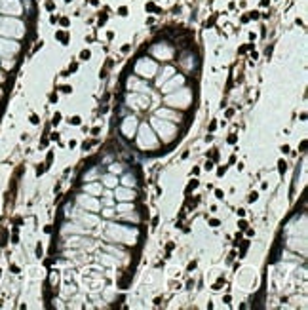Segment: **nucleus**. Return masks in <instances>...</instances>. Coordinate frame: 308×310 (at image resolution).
<instances>
[{
	"label": "nucleus",
	"instance_id": "1",
	"mask_svg": "<svg viewBox=\"0 0 308 310\" xmlns=\"http://www.w3.org/2000/svg\"><path fill=\"white\" fill-rule=\"evenodd\" d=\"M55 38H59L61 42L67 46V42H69V36H67V32H63V30H59V32H55Z\"/></svg>",
	"mask_w": 308,
	"mask_h": 310
},
{
	"label": "nucleus",
	"instance_id": "2",
	"mask_svg": "<svg viewBox=\"0 0 308 310\" xmlns=\"http://www.w3.org/2000/svg\"><path fill=\"white\" fill-rule=\"evenodd\" d=\"M6 244H8V230L4 228V230L0 232V247H4Z\"/></svg>",
	"mask_w": 308,
	"mask_h": 310
},
{
	"label": "nucleus",
	"instance_id": "3",
	"mask_svg": "<svg viewBox=\"0 0 308 310\" xmlns=\"http://www.w3.org/2000/svg\"><path fill=\"white\" fill-rule=\"evenodd\" d=\"M198 185H200V183H198L196 179H192L190 183H188V187H186V194H190V192H192L194 188H198Z\"/></svg>",
	"mask_w": 308,
	"mask_h": 310
},
{
	"label": "nucleus",
	"instance_id": "4",
	"mask_svg": "<svg viewBox=\"0 0 308 310\" xmlns=\"http://www.w3.org/2000/svg\"><path fill=\"white\" fill-rule=\"evenodd\" d=\"M278 171L281 173V175H283V173L287 171V164H285V160H279V162H278Z\"/></svg>",
	"mask_w": 308,
	"mask_h": 310
},
{
	"label": "nucleus",
	"instance_id": "5",
	"mask_svg": "<svg viewBox=\"0 0 308 310\" xmlns=\"http://www.w3.org/2000/svg\"><path fill=\"white\" fill-rule=\"evenodd\" d=\"M89 57H91V53H89V51H88V50H84V51H82V53H80V59H82V61H88V59H89Z\"/></svg>",
	"mask_w": 308,
	"mask_h": 310
},
{
	"label": "nucleus",
	"instance_id": "6",
	"mask_svg": "<svg viewBox=\"0 0 308 310\" xmlns=\"http://www.w3.org/2000/svg\"><path fill=\"white\" fill-rule=\"evenodd\" d=\"M59 122H61V114H59V112H55V114H53V118H51V124H53V126H57Z\"/></svg>",
	"mask_w": 308,
	"mask_h": 310
},
{
	"label": "nucleus",
	"instance_id": "7",
	"mask_svg": "<svg viewBox=\"0 0 308 310\" xmlns=\"http://www.w3.org/2000/svg\"><path fill=\"white\" fill-rule=\"evenodd\" d=\"M80 122H82L80 116H72L71 120H69V124H72V126H80Z\"/></svg>",
	"mask_w": 308,
	"mask_h": 310
},
{
	"label": "nucleus",
	"instance_id": "8",
	"mask_svg": "<svg viewBox=\"0 0 308 310\" xmlns=\"http://www.w3.org/2000/svg\"><path fill=\"white\" fill-rule=\"evenodd\" d=\"M12 242H14V244H19V236H17V226H14V236H12Z\"/></svg>",
	"mask_w": 308,
	"mask_h": 310
},
{
	"label": "nucleus",
	"instance_id": "9",
	"mask_svg": "<svg viewBox=\"0 0 308 310\" xmlns=\"http://www.w3.org/2000/svg\"><path fill=\"white\" fill-rule=\"evenodd\" d=\"M222 285H224V278H221V280H219V281H217V283H215V285H213V289H215V291H219V289H221V287H222Z\"/></svg>",
	"mask_w": 308,
	"mask_h": 310
},
{
	"label": "nucleus",
	"instance_id": "10",
	"mask_svg": "<svg viewBox=\"0 0 308 310\" xmlns=\"http://www.w3.org/2000/svg\"><path fill=\"white\" fill-rule=\"evenodd\" d=\"M200 202V198H194V200H188V204H186V206H188V207H196V204Z\"/></svg>",
	"mask_w": 308,
	"mask_h": 310
},
{
	"label": "nucleus",
	"instance_id": "11",
	"mask_svg": "<svg viewBox=\"0 0 308 310\" xmlns=\"http://www.w3.org/2000/svg\"><path fill=\"white\" fill-rule=\"evenodd\" d=\"M51 162H53V152L50 150V152H48V158H46V166H50Z\"/></svg>",
	"mask_w": 308,
	"mask_h": 310
},
{
	"label": "nucleus",
	"instance_id": "12",
	"mask_svg": "<svg viewBox=\"0 0 308 310\" xmlns=\"http://www.w3.org/2000/svg\"><path fill=\"white\" fill-rule=\"evenodd\" d=\"M257 198H259L257 192H249V198H247V200H249V202H257Z\"/></svg>",
	"mask_w": 308,
	"mask_h": 310
},
{
	"label": "nucleus",
	"instance_id": "13",
	"mask_svg": "<svg viewBox=\"0 0 308 310\" xmlns=\"http://www.w3.org/2000/svg\"><path fill=\"white\" fill-rule=\"evenodd\" d=\"M238 226H240V230H245V228H247V223H245L244 219H242V221L238 223Z\"/></svg>",
	"mask_w": 308,
	"mask_h": 310
},
{
	"label": "nucleus",
	"instance_id": "14",
	"mask_svg": "<svg viewBox=\"0 0 308 310\" xmlns=\"http://www.w3.org/2000/svg\"><path fill=\"white\" fill-rule=\"evenodd\" d=\"M61 91H63V93H71L72 88H71V86H61Z\"/></svg>",
	"mask_w": 308,
	"mask_h": 310
},
{
	"label": "nucleus",
	"instance_id": "15",
	"mask_svg": "<svg viewBox=\"0 0 308 310\" xmlns=\"http://www.w3.org/2000/svg\"><path fill=\"white\" fill-rule=\"evenodd\" d=\"M38 122H40V120H38V116H36V114H30V124H34V126H36Z\"/></svg>",
	"mask_w": 308,
	"mask_h": 310
},
{
	"label": "nucleus",
	"instance_id": "16",
	"mask_svg": "<svg viewBox=\"0 0 308 310\" xmlns=\"http://www.w3.org/2000/svg\"><path fill=\"white\" fill-rule=\"evenodd\" d=\"M247 50H253V44H247V46H244V48H240V51L244 53V51H247Z\"/></svg>",
	"mask_w": 308,
	"mask_h": 310
},
{
	"label": "nucleus",
	"instance_id": "17",
	"mask_svg": "<svg viewBox=\"0 0 308 310\" xmlns=\"http://www.w3.org/2000/svg\"><path fill=\"white\" fill-rule=\"evenodd\" d=\"M224 171H226V167H224V166L219 167V169H217V175H219V177H222V175H224Z\"/></svg>",
	"mask_w": 308,
	"mask_h": 310
},
{
	"label": "nucleus",
	"instance_id": "18",
	"mask_svg": "<svg viewBox=\"0 0 308 310\" xmlns=\"http://www.w3.org/2000/svg\"><path fill=\"white\" fill-rule=\"evenodd\" d=\"M10 270H12L14 274H19V266H17V265H12V266H10Z\"/></svg>",
	"mask_w": 308,
	"mask_h": 310
},
{
	"label": "nucleus",
	"instance_id": "19",
	"mask_svg": "<svg viewBox=\"0 0 308 310\" xmlns=\"http://www.w3.org/2000/svg\"><path fill=\"white\" fill-rule=\"evenodd\" d=\"M204 167H205L207 171H209V169H213V162H211V160H207V162H205V166H204Z\"/></svg>",
	"mask_w": 308,
	"mask_h": 310
},
{
	"label": "nucleus",
	"instance_id": "20",
	"mask_svg": "<svg viewBox=\"0 0 308 310\" xmlns=\"http://www.w3.org/2000/svg\"><path fill=\"white\" fill-rule=\"evenodd\" d=\"M215 19H217V15H213V17H211V19H209V21L205 23V27H211V25H213V23H215Z\"/></svg>",
	"mask_w": 308,
	"mask_h": 310
},
{
	"label": "nucleus",
	"instance_id": "21",
	"mask_svg": "<svg viewBox=\"0 0 308 310\" xmlns=\"http://www.w3.org/2000/svg\"><path fill=\"white\" fill-rule=\"evenodd\" d=\"M118 14H120V15H128V8H124V6H122L120 10H118Z\"/></svg>",
	"mask_w": 308,
	"mask_h": 310
},
{
	"label": "nucleus",
	"instance_id": "22",
	"mask_svg": "<svg viewBox=\"0 0 308 310\" xmlns=\"http://www.w3.org/2000/svg\"><path fill=\"white\" fill-rule=\"evenodd\" d=\"M76 69H78V63H72V65L69 67V72H74Z\"/></svg>",
	"mask_w": 308,
	"mask_h": 310
},
{
	"label": "nucleus",
	"instance_id": "23",
	"mask_svg": "<svg viewBox=\"0 0 308 310\" xmlns=\"http://www.w3.org/2000/svg\"><path fill=\"white\" fill-rule=\"evenodd\" d=\"M236 141H238V137H236V135H230V137H228V143H230V145H234Z\"/></svg>",
	"mask_w": 308,
	"mask_h": 310
},
{
	"label": "nucleus",
	"instance_id": "24",
	"mask_svg": "<svg viewBox=\"0 0 308 310\" xmlns=\"http://www.w3.org/2000/svg\"><path fill=\"white\" fill-rule=\"evenodd\" d=\"M247 245H249V242H244V245H242V257L245 255V249H247Z\"/></svg>",
	"mask_w": 308,
	"mask_h": 310
},
{
	"label": "nucleus",
	"instance_id": "25",
	"mask_svg": "<svg viewBox=\"0 0 308 310\" xmlns=\"http://www.w3.org/2000/svg\"><path fill=\"white\" fill-rule=\"evenodd\" d=\"M36 255H38V257H42V245H40V244L36 245Z\"/></svg>",
	"mask_w": 308,
	"mask_h": 310
},
{
	"label": "nucleus",
	"instance_id": "26",
	"mask_svg": "<svg viewBox=\"0 0 308 310\" xmlns=\"http://www.w3.org/2000/svg\"><path fill=\"white\" fill-rule=\"evenodd\" d=\"M215 196L219 198V200H222V196H224V192L222 190H215Z\"/></svg>",
	"mask_w": 308,
	"mask_h": 310
},
{
	"label": "nucleus",
	"instance_id": "27",
	"mask_svg": "<svg viewBox=\"0 0 308 310\" xmlns=\"http://www.w3.org/2000/svg\"><path fill=\"white\" fill-rule=\"evenodd\" d=\"M105 21H107V15H105V14H103V15H99V25H103Z\"/></svg>",
	"mask_w": 308,
	"mask_h": 310
},
{
	"label": "nucleus",
	"instance_id": "28",
	"mask_svg": "<svg viewBox=\"0 0 308 310\" xmlns=\"http://www.w3.org/2000/svg\"><path fill=\"white\" fill-rule=\"evenodd\" d=\"M173 247H175V244H173V242H169V244H167V245H165V249H167V253H169V251H171V249H173Z\"/></svg>",
	"mask_w": 308,
	"mask_h": 310
},
{
	"label": "nucleus",
	"instance_id": "29",
	"mask_svg": "<svg viewBox=\"0 0 308 310\" xmlns=\"http://www.w3.org/2000/svg\"><path fill=\"white\" fill-rule=\"evenodd\" d=\"M209 224H211V226H219V224H221V223H219L217 219H211V221H209Z\"/></svg>",
	"mask_w": 308,
	"mask_h": 310
},
{
	"label": "nucleus",
	"instance_id": "30",
	"mask_svg": "<svg viewBox=\"0 0 308 310\" xmlns=\"http://www.w3.org/2000/svg\"><path fill=\"white\" fill-rule=\"evenodd\" d=\"M194 287V280H188L186 281V289H192Z\"/></svg>",
	"mask_w": 308,
	"mask_h": 310
},
{
	"label": "nucleus",
	"instance_id": "31",
	"mask_svg": "<svg viewBox=\"0 0 308 310\" xmlns=\"http://www.w3.org/2000/svg\"><path fill=\"white\" fill-rule=\"evenodd\" d=\"M50 101H51V103L57 101V93H51V95H50Z\"/></svg>",
	"mask_w": 308,
	"mask_h": 310
},
{
	"label": "nucleus",
	"instance_id": "32",
	"mask_svg": "<svg viewBox=\"0 0 308 310\" xmlns=\"http://www.w3.org/2000/svg\"><path fill=\"white\" fill-rule=\"evenodd\" d=\"M147 10H148V12H154V10H156V6H154V4H147Z\"/></svg>",
	"mask_w": 308,
	"mask_h": 310
},
{
	"label": "nucleus",
	"instance_id": "33",
	"mask_svg": "<svg viewBox=\"0 0 308 310\" xmlns=\"http://www.w3.org/2000/svg\"><path fill=\"white\" fill-rule=\"evenodd\" d=\"M194 268H196V261H192V263H190V265H188V270H190V272H192Z\"/></svg>",
	"mask_w": 308,
	"mask_h": 310
},
{
	"label": "nucleus",
	"instance_id": "34",
	"mask_svg": "<svg viewBox=\"0 0 308 310\" xmlns=\"http://www.w3.org/2000/svg\"><path fill=\"white\" fill-rule=\"evenodd\" d=\"M46 8H48V10H50V12H51V10H53V8H55V6H53V2H46Z\"/></svg>",
	"mask_w": 308,
	"mask_h": 310
},
{
	"label": "nucleus",
	"instance_id": "35",
	"mask_svg": "<svg viewBox=\"0 0 308 310\" xmlns=\"http://www.w3.org/2000/svg\"><path fill=\"white\" fill-rule=\"evenodd\" d=\"M251 19H259V12H253V14H249Z\"/></svg>",
	"mask_w": 308,
	"mask_h": 310
},
{
	"label": "nucleus",
	"instance_id": "36",
	"mask_svg": "<svg viewBox=\"0 0 308 310\" xmlns=\"http://www.w3.org/2000/svg\"><path fill=\"white\" fill-rule=\"evenodd\" d=\"M215 128H217V122H211V124H209V131H213Z\"/></svg>",
	"mask_w": 308,
	"mask_h": 310
},
{
	"label": "nucleus",
	"instance_id": "37",
	"mask_svg": "<svg viewBox=\"0 0 308 310\" xmlns=\"http://www.w3.org/2000/svg\"><path fill=\"white\" fill-rule=\"evenodd\" d=\"M61 25H63V27H67V25H69V19H67V17H63V19H61Z\"/></svg>",
	"mask_w": 308,
	"mask_h": 310
},
{
	"label": "nucleus",
	"instance_id": "38",
	"mask_svg": "<svg viewBox=\"0 0 308 310\" xmlns=\"http://www.w3.org/2000/svg\"><path fill=\"white\" fill-rule=\"evenodd\" d=\"M281 152H283V154H287V152H289V147H287V145H283V147H281Z\"/></svg>",
	"mask_w": 308,
	"mask_h": 310
},
{
	"label": "nucleus",
	"instance_id": "39",
	"mask_svg": "<svg viewBox=\"0 0 308 310\" xmlns=\"http://www.w3.org/2000/svg\"><path fill=\"white\" fill-rule=\"evenodd\" d=\"M270 55H272V46H270V48H266V57H270Z\"/></svg>",
	"mask_w": 308,
	"mask_h": 310
},
{
	"label": "nucleus",
	"instance_id": "40",
	"mask_svg": "<svg viewBox=\"0 0 308 310\" xmlns=\"http://www.w3.org/2000/svg\"><path fill=\"white\" fill-rule=\"evenodd\" d=\"M53 261H55V259H48L46 263H44V265H46V266H50V265H53Z\"/></svg>",
	"mask_w": 308,
	"mask_h": 310
},
{
	"label": "nucleus",
	"instance_id": "41",
	"mask_svg": "<svg viewBox=\"0 0 308 310\" xmlns=\"http://www.w3.org/2000/svg\"><path fill=\"white\" fill-rule=\"evenodd\" d=\"M51 139H53V141H59V133H51Z\"/></svg>",
	"mask_w": 308,
	"mask_h": 310
},
{
	"label": "nucleus",
	"instance_id": "42",
	"mask_svg": "<svg viewBox=\"0 0 308 310\" xmlns=\"http://www.w3.org/2000/svg\"><path fill=\"white\" fill-rule=\"evenodd\" d=\"M154 304H156V306H160V304H162V299H160V297H158V299H154Z\"/></svg>",
	"mask_w": 308,
	"mask_h": 310
},
{
	"label": "nucleus",
	"instance_id": "43",
	"mask_svg": "<svg viewBox=\"0 0 308 310\" xmlns=\"http://www.w3.org/2000/svg\"><path fill=\"white\" fill-rule=\"evenodd\" d=\"M268 2L270 0H261V6H268Z\"/></svg>",
	"mask_w": 308,
	"mask_h": 310
},
{
	"label": "nucleus",
	"instance_id": "44",
	"mask_svg": "<svg viewBox=\"0 0 308 310\" xmlns=\"http://www.w3.org/2000/svg\"><path fill=\"white\" fill-rule=\"evenodd\" d=\"M0 276H2V270H0Z\"/></svg>",
	"mask_w": 308,
	"mask_h": 310
},
{
	"label": "nucleus",
	"instance_id": "45",
	"mask_svg": "<svg viewBox=\"0 0 308 310\" xmlns=\"http://www.w3.org/2000/svg\"><path fill=\"white\" fill-rule=\"evenodd\" d=\"M67 2H71V0H67Z\"/></svg>",
	"mask_w": 308,
	"mask_h": 310
}]
</instances>
